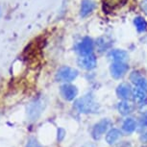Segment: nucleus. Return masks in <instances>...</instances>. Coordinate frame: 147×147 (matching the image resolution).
I'll return each instance as SVG.
<instances>
[{"label":"nucleus","instance_id":"nucleus-1","mask_svg":"<svg viewBox=\"0 0 147 147\" xmlns=\"http://www.w3.org/2000/svg\"><path fill=\"white\" fill-rule=\"evenodd\" d=\"M74 106L79 111L80 113H96L98 111V104L93 100L90 95L84 96L82 98L78 99Z\"/></svg>","mask_w":147,"mask_h":147},{"label":"nucleus","instance_id":"nucleus-2","mask_svg":"<svg viewBox=\"0 0 147 147\" xmlns=\"http://www.w3.org/2000/svg\"><path fill=\"white\" fill-rule=\"evenodd\" d=\"M78 76V71L69 66H63L60 68L56 74V80L58 82H71Z\"/></svg>","mask_w":147,"mask_h":147},{"label":"nucleus","instance_id":"nucleus-3","mask_svg":"<svg viewBox=\"0 0 147 147\" xmlns=\"http://www.w3.org/2000/svg\"><path fill=\"white\" fill-rule=\"evenodd\" d=\"M110 125H111V121L109 119H102L101 121H99L98 123L94 125L92 129V132H91L92 138L94 140H99L107 132Z\"/></svg>","mask_w":147,"mask_h":147},{"label":"nucleus","instance_id":"nucleus-4","mask_svg":"<svg viewBox=\"0 0 147 147\" xmlns=\"http://www.w3.org/2000/svg\"><path fill=\"white\" fill-rule=\"evenodd\" d=\"M128 69L129 66L124 62H115L111 66V74H112L113 78L120 79L125 75Z\"/></svg>","mask_w":147,"mask_h":147},{"label":"nucleus","instance_id":"nucleus-5","mask_svg":"<svg viewBox=\"0 0 147 147\" xmlns=\"http://www.w3.org/2000/svg\"><path fill=\"white\" fill-rule=\"evenodd\" d=\"M78 65L82 68L90 70V69H93L96 66V58L91 53L82 55L78 59Z\"/></svg>","mask_w":147,"mask_h":147},{"label":"nucleus","instance_id":"nucleus-6","mask_svg":"<svg viewBox=\"0 0 147 147\" xmlns=\"http://www.w3.org/2000/svg\"><path fill=\"white\" fill-rule=\"evenodd\" d=\"M61 94L63 98L66 101H71L77 96L78 94V90L75 86H72L69 84L63 85L61 87Z\"/></svg>","mask_w":147,"mask_h":147},{"label":"nucleus","instance_id":"nucleus-7","mask_svg":"<svg viewBox=\"0 0 147 147\" xmlns=\"http://www.w3.org/2000/svg\"><path fill=\"white\" fill-rule=\"evenodd\" d=\"M130 80L135 86H137L138 88H142L144 90H147V81L145 78H143L142 76L138 73V71H134L130 76Z\"/></svg>","mask_w":147,"mask_h":147},{"label":"nucleus","instance_id":"nucleus-8","mask_svg":"<svg viewBox=\"0 0 147 147\" xmlns=\"http://www.w3.org/2000/svg\"><path fill=\"white\" fill-rule=\"evenodd\" d=\"M116 93H117V96L119 98L125 99L126 100V99H129L132 96L133 91L130 85L126 84V83H123V84L119 85L117 88H116Z\"/></svg>","mask_w":147,"mask_h":147},{"label":"nucleus","instance_id":"nucleus-9","mask_svg":"<svg viewBox=\"0 0 147 147\" xmlns=\"http://www.w3.org/2000/svg\"><path fill=\"white\" fill-rule=\"evenodd\" d=\"M92 49H93V42L92 40L90 38H85L79 45V51L82 55L90 54Z\"/></svg>","mask_w":147,"mask_h":147},{"label":"nucleus","instance_id":"nucleus-10","mask_svg":"<svg viewBox=\"0 0 147 147\" xmlns=\"http://www.w3.org/2000/svg\"><path fill=\"white\" fill-rule=\"evenodd\" d=\"M109 58L115 62H124L126 59H128V54L124 50H119V49H115L110 52Z\"/></svg>","mask_w":147,"mask_h":147},{"label":"nucleus","instance_id":"nucleus-11","mask_svg":"<svg viewBox=\"0 0 147 147\" xmlns=\"http://www.w3.org/2000/svg\"><path fill=\"white\" fill-rule=\"evenodd\" d=\"M95 8V3L91 0H83L81 6V16L85 18L92 12Z\"/></svg>","mask_w":147,"mask_h":147},{"label":"nucleus","instance_id":"nucleus-12","mask_svg":"<svg viewBox=\"0 0 147 147\" xmlns=\"http://www.w3.org/2000/svg\"><path fill=\"white\" fill-rule=\"evenodd\" d=\"M127 0H103V4L107 10H115L123 6Z\"/></svg>","mask_w":147,"mask_h":147},{"label":"nucleus","instance_id":"nucleus-13","mask_svg":"<svg viewBox=\"0 0 147 147\" xmlns=\"http://www.w3.org/2000/svg\"><path fill=\"white\" fill-rule=\"evenodd\" d=\"M133 108H134L133 104L130 103V102H128V101H126V100L120 102L117 106L118 112L123 115H128V113H132Z\"/></svg>","mask_w":147,"mask_h":147},{"label":"nucleus","instance_id":"nucleus-14","mask_svg":"<svg viewBox=\"0 0 147 147\" xmlns=\"http://www.w3.org/2000/svg\"><path fill=\"white\" fill-rule=\"evenodd\" d=\"M121 137V132L118 129H112L106 136V140L109 144H113Z\"/></svg>","mask_w":147,"mask_h":147},{"label":"nucleus","instance_id":"nucleus-15","mask_svg":"<svg viewBox=\"0 0 147 147\" xmlns=\"http://www.w3.org/2000/svg\"><path fill=\"white\" fill-rule=\"evenodd\" d=\"M122 129H123L127 134H131V133H133L136 130V121L133 118H127L126 120L123 122Z\"/></svg>","mask_w":147,"mask_h":147},{"label":"nucleus","instance_id":"nucleus-16","mask_svg":"<svg viewBox=\"0 0 147 147\" xmlns=\"http://www.w3.org/2000/svg\"><path fill=\"white\" fill-rule=\"evenodd\" d=\"M134 23L136 25V28L138 29V32H143L147 29V22L145 19L143 18H141V16L136 18L134 20Z\"/></svg>","mask_w":147,"mask_h":147},{"label":"nucleus","instance_id":"nucleus-17","mask_svg":"<svg viewBox=\"0 0 147 147\" xmlns=\"http://www.w3.org/2000/svg\"><path fill=\"white\" fill-rule=\"evenodd\" d=\"M133 96H134V98L138 102H141L146 98V92H145V90H142V88H138L133 90Z\"/></svg>","mask_w":147,"mask_h":147},{"label":"nucleus","instance_id":"nucleus-18","mask_svg":"<svg viewBox=\"0 0 147 147\" xmlns=\"http://www.w3.org/2000/svg\"><path fill=\"white\" fill-rule=\"evenodd\" d=\"M26 147H41V145L38 142V140L36 138H30V140L27 141Z\"/></svg>","mask_w":147,"mask_h":147},{"label":"nucleus","instance_id":"nucleus-19","mask_svg":"<svg viewBox=\"0 0 147 147\" xmlns=\"http://www.w3.org/2000/svg\"><path fill=\"white\" fill-rule=\"evenodd\" d=\"M65 130L60 128L59 130H58V140L61 141L63 140V138H65Z\"/></svg>","mask_w":147,"mask_h":147},{"label":"nucleus","instance_id":"nucleus-20","mask_svg":"<svg viewBox=\"0 0 147 147\" xmlns=\"http://www.w3.org/2000/svg\"><path fill=\"white\" fill-rule=\"evenodd\" d=\"M140 124L142 126H147V116H143V117L140 119Z\"/></svg>","mask_w":147,"mask_h":147},{"label":"nucleus","instance_id":"nucleus-21","mask_svg":"<svg viewBox=\"0 0 147 147\" xmlns=\"http://www.w3.org/2000/svg\"><path fill=\"white\" fill-rule=\"evenodd\" d=\"M118 147H131V145H130V144H127V143H124V144H121V145Z\"/></svg>","mask_w":147,"mask_h":147},{"label":"nucleus","instance_id":"nucleus-22","mask_svg":"<svg viewBox=\"0 0 147 147\" xmlns=\"http://www.w3.org/2000/svg\"><path fill=\"white\" fill-rule=\"evenodd\" d=\"M143 9H144V11H145V13H147V3H144V5H143Z\"/></svg>","mask_w":147,"mask_h":147},{"label":"nucleus","instance_id":"nucleus-23","mask_svg":"<svg viewBox=\"0 0 147 147\" xmlns=\"http://www.w3.org/2000/svg\"><path fill=\"white\" fill-rule=\"evenodd\" d=\"M141 147H147V146H141Z\"/></svg>","mask_w":147,"mask_h":147}]
</instances>
